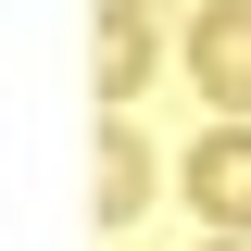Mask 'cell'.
Returning a JSON list of instances; mask_svg holds the SVG:
<instances>
[{"label": "cell", "instance_id": "obj_4", "mask_svg": "<svg viewBox=\"0 0 251 251\" xmlns=\"http://www.w3.org/2000/svg\"><path fill=\"white\" fill-rule=\"evenodd\" d=\"M138 63H151V25L113 0V13H100V100H126V88H138Z\"/></svg>", "mask_w": 251, "mask_h": 251}, {"label": "cell", "instance_id": "obj_2", "mask_svg": "<svg viewBox=\"0 0 251 251\" xmlns=\"http://www.w3.org/2000/svg\"><path fill=\"white\" fill-rule=\"evenodd\" d=\"M188 201H201V226L251 239V126H214V138L188 151Z\"/></svg>", "mask_w": 251, "mask_h": 251}, {"label": "cell", "instance_id": "obj_3", "mask_svg": "<svg viewBox=\"0 0 251 251\" xmlns=\"http://www.w3.org/2000/svg\"><path fill=\"white\" fill-rule=\"evenodd\" d=\"M88 201H100V226H138V214H151V151H138L126 126H100V163H88Z\"/></svg>", "mask_w": 251, "mask_h": 251}, {"label": "cell", "instance_id": "obj_5", "mask_svg": "<svg viewBox=\"0 0 251 251\" xmlns=\"http://www.w3.org/2000/svg\"><path fill=\"white\" fill-rule=\"evenodd\" d=\"M214 251H239V239H214Z\"/></svg>", "mask_w": 251, "mask_h": 251}, {"label": "cell", "instance_id": "obj_1", "mask_svg": "<svg viewBox=\"0 0 251 251\" xmlns=\"http://www.w3.org/2000/svg\"><path fill=\"white\" fill-rule=\"evenodd\" d=\"M188 88L251 126V0H201V25H188Z\"/></svg>", "mask_w": 251, "mask_h": 251}]
</instances>
